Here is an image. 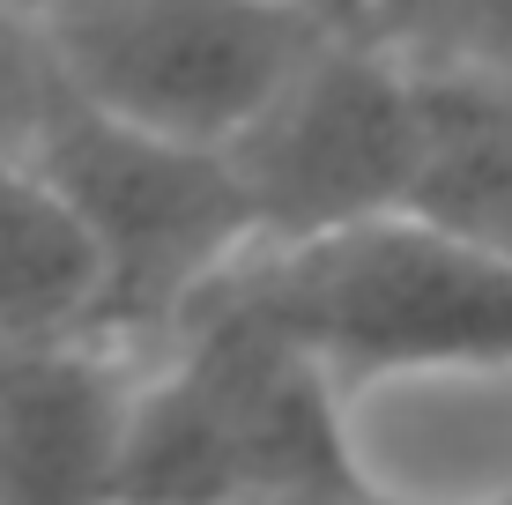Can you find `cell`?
<instances>
[{
	"mask_svg": "<svg viewBox=\"0 0 512 505\" xmlns=\"http://www.w3.org/2000/svg\"><path fill=\"white\" fill-rule=\"evenodd\" d=\"M208 305L297 335L349 394L416 372H512V260L409 208L312 246L245 253L193 312Z\"/></svg>",
	"mask_w": 512,
	"mask_h": 505,
	"instance_id": "cell-2",
	"label": "cell"
},
{
	"mask_svg": "<svg viewBox=\"0 0 512 505\" xmlns=\"http://www.w3.org/2000/svg\"><path fill=\"white\" fill-rule=\"evenodd\" d=\"M423 156L409 216L512 260V67L498 60H423Z\"/></svg>",
	"mask_w": 512,
	"mask_h": 505,
	"instance_id": "cell-7",
	"label": "cell"
},
{
	"mask_svg": "<svg viewBox=\"0 0 512 505\" xmlns=\"http://www.w3.org/2000/svg\"><path fill=\"white\" fill-rule=\"evenodd\" d=\"M15 8H30V15H60L67 0H15Z\"/></svg>",
	"mask_w": 512,
	"mask_h": 505,
	"instance_id": "cell-12",
	"label": "cell"
},
{
	"mask_svg": "<svg viewBox=\"0 0 512 505\" xmlns=\"http://www.w3.org/2000/svg\"><path fill=\"white\" fill-rule=\"evenodd\" d=\"M223 149L253 194L260 246H312V238L401 216L423 156L416 60L327 30L312 60Z\"/></svg>",
	"mask_w": 512,
	"mask_h": 505,
	"instance_id": "cell-4",
	"label": "cell"
},
{
	"mask_svg": "<svg viewBox=\"0 0 512 505\" xmlns=\"http://www.w3.org/2000/svg\"><path fill=\"white\" fill-rule=\"evenodd\" d=\"M45 23L82 104L193 142H231L327 38L312 0H67Z\"/></svg>",
	"mask_w": 512,
	"mask_h": 505,
	"instance_id": "cell-5",
	"label": "cell"
},
{
	"mask_svg": "<svg viewBox=\"0 0 512 505\" xmlns=\"http://www.w3.org/2000/svg\"><path fill=\"white\" fill-rule=\"evenodd\" d=\"M461 15L483 30L468 60H498V67H512V0H461Z\"/></svg>",
	"mask_w": 512,
	"mask_h": 505,
	"instance_id": "cell-10",
	"label": "cell"
},
{
	"mask_svg": "<svg viewBox=\"0 0 512 505\" xmlns=\"http://www.w3.org/2000/svg\"><path fill=\"white\" fill-rule=\"evenodd\" d=\"M290 491H379L349 439L342 372L253 312H193L134 394L119 498L260 505Z\"/></svg>",
	"mask_w": 512,
	"mask_h": 505,
	"instance_id": "cell-1",
	"label": "cell"
},
{
	"mask_svg": "<svg viewBox=\"0 0 512 505\" xmlns=\"http://www.w3.org/2000/svg\"><path fill=\"white\" fill-rule=\"evenodd\" d=\"M75 104L52 23L0 0V149H38V134Z\"/></svg>",
	"mask_w": 512,
	"mask_h": 505,
	"instance_id": "cell-9",
	"label": "cell"
},
{
	"mask_svg": "<svg viewBox=\"0 0 512 505\" xmlns=\"http://www.w3.org/2000/svg\"><path fill=\"white\" fill-rule=\"evenodd\" d=\"M260 505H394L386 491H290V498H260Z\"/></svg>",
	"mask_w": 512,
	"mask_h": 505,
	"instance_id": "cell-11",
	"label": "cell"
},
{
	"mask_svg": "<svg viewBox=\"0 0 512 505\" xmlns=\"http://www.w3.org/2000/svg\"><path fill=\"white\" fill-rule=\"evenodd\" d=\"M141 379L112 335L0 350V505H119Z\"/></svg>",
	"mask_w": 512,
	"mask_h": 505,
	"instance_id": "cell-6",
	"label": "cell"
},
{
	"mask_svg": "<svg viewBox=\"0 0 512 505\" xmlns=\"http://www.w3.org/2000/svg\"><path fill=\"white\" fill-rule=\"evenodd\" d=\"M38 164L60 179L104 260V335H179L186 312L260 253V216L223 142L164 134L141 119L67 104L38 134Z\"/></svg>",
	"mask_w": 512,
	"mask_h": 505,
	"instance_id": "cell-3",
	"label": "cell"
},
{
	"mask_svg": "<svg viewBox=\"0 0 512 505\" xmlns=\"http://www.w3.org/2000/svg\"><path fill=\"white\" fill-rule=\"evenodd\" d=\"M394 505H416V498H394ZM461 505H512V491H498V498H461Z\"/></svg>",
	"mask_w": 512,
	"mask_h": 505,
	"instance_id": "cell-13",
	"label": "cell"
},
{
	"mask_svg": "<svg viewBox=\"0 0 512 505\" xmlns=\"http://www.w3.org/2000/svg\"><path fill=\"white\" fill-rule=\"evenodd\" d=\"M75 335H104L97 238L38 149H0V350Z\"/></svg>",
	"mask_w": 512,
	"mask_h": 505,
	"instance_id": "cell-8",
	"label": "cell"
}]
</instances>
